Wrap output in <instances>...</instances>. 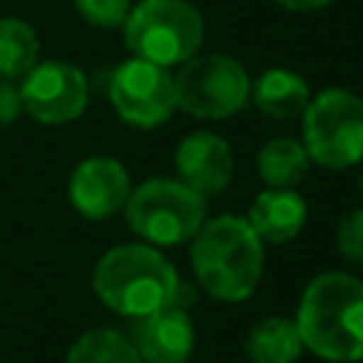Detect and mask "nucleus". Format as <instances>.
I'll list each match as a JSON object with an SVG mask.
<instances>
[{
	"label": "nucleus",
	"instance_id": "nucleus-1",
	"mask_svg": "<svg viewBox=\"0 0 363 363\" xmlns=\"http://www.w3.org/2000/svg\"><path fill=\"white\" fill-rule=\"evenodd\" d=\"M295 326L303 349L320 360H363V278L340 269L315 275L301 295Z\"/></svg>",
	"mask_w": 363,
	"mask_h": 363
},
{
	"label": "nucleus",
	"instance_id": "nucleus-2",
	"mask_svg": "<svg viewBox=\"0 0 363 363\" xmlns=\"http://www.w3.org/2000/svg\"><path fill=\"white\" fill-rule=\"evenodd\" d=\"M190 264L199 286L227 303L247 301L264 275V241L244 216H216L190 238Z\"/></svg>",
	"mask_w": 363,
	"mask_h": 363
},
{
	"label": "nucleus",
	"instance_id": "nucleus-3",
	"mask_svg": "<svg viewBox=\"0 0 363 363\" xmlns=\"http://www.w3.org/2000/svg\"><path fill=\"white\" fill-rule=\"evenodd\" d=\"M182 278L153 244H119L94 269L96 298L116 315L142 318L176 301Z\"/></svg>",
	"mask_w": 363,
	"mask_h": 363
},
{
	"label": "nucleus",
	"instance_id": "nucleus-4",
	"mask_svg": "<svg viewBox=\"0 0 363 363\" xmlns=\"http://www.w3.org/2000/svg\"><path fill=\"white\" fill-rule=\"evenodd\" d=\"M122 26L128 51L162 68L187 62L204 43V17L187 0H142Z\"/></svg>",
	"mask_w": 363,
	"mask_h": 363
},
{
	"label": "nucleus",
	"instance_id": "nucleus-5",
	"mask_svg": "<svg viewBox=\"0 0 363 363\" xmlns=\"http://www.w3.org/2000/svg\"><path fill=\"white\" fill-rule=\"evenodd\" d=\"M207 201L179 179H147L130 187L125 201L128 227L153 247H176L204 224Z\"/></svg>",
	"mask_w": 363,
	"mask_h": 363
},
{
	"label": "nucleus",
	"instance_id": "nucleus-6",
	"mask_svg": "<svg viewBox=\"0 0 363 363\" xmlns=\"http://www.w3.org/2000/svg\"><path fill=\"white\" fill-rule=\"evenodd\" d=\"M303 147L309 162L346 170L363 162V99L346 88H326L303 108Z\"/></svg>",
	"mask_w": 363,
	"mask_h": 363
},
{
	"label": "nucleus",
	"instance_id": "nucleus-7",
	"mask_svg": "<svg viewBox=\"0 0 363 363\" xmlns=\"http://www.w3.org/2000/svg\"><path fill=\"white\" fill-rule=\"evenodd\" d=\"M176 108L196 119H227L250 99V77L244 65L227 54L190 57L173 74Z\"/></svg>",
	"mask_w": 363,
	"mask_h": 363
},
{
	"label": "nucleus",
	"instance_id": "nucleus-8",
	"mask_svg": "<svg viewBox=\"0 0 363 363\" xmlns=\"http://www.w3.org/2000/svg\"><path fill=\"white\" fill-rule=\"evenodd\" d=\"M108 99L122 122L133 128H156L176 111V85L170 68L130 57L108 82Z\"/></svg>",
	"mask_w": 363,
	"mask_h": 363
},
{
	"label": "nucleus",
	"instance_id": "nucleus-9",
	"mask_svg": "<svg viewBox=\"0 0 363 363\" xmlns=\"http://www.w3.org/2000/svg\"><path fill=\"white\" fill-rule=\"evenodd\" d=\"M23 111L43 125H62L77 119L88 105L85 74L62 60L37 62L20 85Z\"/></svg>",
	"mask_w": 363,
	"mask_h": 363
},
{
	"label": "nucleus",
	"instance_id": "nucleus-10",
	"mask_svg": "<svg viewBox=\"0 0 363 363\" xmlns=\"http://www.w3.org/2000/svg\"><path fill=\"white\" fill-rule=\"evenodd\" d=\"M130 196V176L122 162L111 156H91L79 162L68 182V199L85 218H108L125 207Z\"/></svg>",
	"mask_w": 363,
	"mask_h": 363
},
{
	"label": "nucleus",
	"instance_id": "nucleus-11",
	"mask_svg": "<svg viewBox=\"0 0 363 363\" xmlns=\"http://www.w3.org/2000/svg\"><path fill=\"white\" fill-rule=\"evenodd\" d=\"M230 142L213 130H193L176 147V173L199 196H216L233 182Z\"/></svg>",
	"mask_w": 363,
	"mask_h": 363
},
{
	"label": "nucleus",
	"instance_id": "nucleus-12",
	"mask_svg": "<svg viewBox=\"0 0 363 363\" xmlns=\"http://www.w3.org/2000/svg\"><path fill=\"white\" fill-rule=\"evenodd\" d=\"M128 340L147 363H184L196 346V332L187 309L170 303L133 318Z\"/></svg>",
	"mask_w": 363,
	"mask_h": 363
},
{
	"label": "nucleus",
	"instance_id": "nucleus-13",
	"mask_svg": "<svg viewBox=\"0 0 363 363\" xmlns=\"http://www.w3.org/2000/svg\"><path fill=\"white\" fill-rule=\"evenodd\" d=\"M247 221L264 244H286L306 224V201L295 187H267L255 196Z\"/></svg>",
	"mask_w": 363,
	"mask_h": 363
},
{
	"label": "nucleus",
	"instance_id": "nucleus-14",
	"mask_svg": "<svg viewBox=\"0 0 363 363\" xmlns=\"http://www.w3.org/2000/svg\"><path fill=\"white\" fill-rule=\"evenodd\" d=\"M250 96L261 113L272 119H292L303 113L312 94L301 74L289 68H267L255 82H250Z\"/></svg>",
	"mask_w": 363,
	"mask_h": 363
},
{
	"label": "nucleus",
	"instance_id": "nucleus-15",
	"mask_svg": "<svg viewBox=\"0 0 363 363\" xmlns=\"http://www.w3.org/2000/svg\"><path fill=\"white\" fill-rule=\"evenodd\" d=\"M244 354L250 363H295L303 354V340L295 320L281 315L258 320L244 340Z\"/></svg>",
	"mask_w": 363,
	"mask_h": 363
},
{
	"label": "nucleus",
	"instance_id": "nucleus-16",
	"mask_svg": "<svg viewBox=\"0 0 363 363\" xmlns=\"http://www.w3.org/2000/svg\"><path fill=\"white\" fill-rule=\"evenodd\" d=\"M258 176L267 187H295L309 173V153L292 136H275L258 150Z\"/></svg>",
	"mask_w": 363,
	"mask_h": 363
},
{
	"label": "nucleus",
	"instance_id": "nucleus-17",
	"mask_svg": "<svg viewBox=\"0 0 363 363\" xmlns=\"http://www.w3.org/2000/svg\"><path fill=\"white\" fill-rule=\"evenodd\" d=\"M40 43L28 23L3 17L0 20V77H26L37 65Z\"/></svg>",
	"mask_w": 363,
	"mask_h": 363
},
{
	"label": "nucleus",
	"instance_id": "nucleus-18",
	"mask_svg": "<svg viewBox=\"0 0 363 363\" xmlns=\"http://www.w3.org/2000/svg\"><path fill=\"white\" fill-rule=\"evenodd\" d=\"M68 363H145L128 335L116 329H88L68 352Z\"/></svg>",
	"mask_w": 363,
	"mask_h": 363
},
{
	"label": "nucleus",
	"instance_id": "nucleus-19",
	"mask_svg": "<svg viewBox=\"0 0 363 363\" xmlns=\"http://www.w3.org/2000/svg\"><path fill=\"white\" fill-rule=\"evenodd\" d=\"M74 6L82 20H88L91 26H99V28L122 26L130 11V0H74Z\"/></svg>",
	"mask_w": 363,
	"mask_h": 363
},
{
	"label": "nucleus",
	"instance_id": "nucleus-20",
	"mask_svg": "<svg viewBox=\"0 0 363 363\" xmlns=\"http://www.w3.org/2000/svg\"><path fill=\"white\" fill-rule=\"evenodd\" d=\"M337 252L363 267V204L349 210L337 224Z\"/></svg>",
	"mask_w": 363,
	"mask_h": 363
},
{
	"label": "nucleus",
	"instance_id": "nucleus-21",
	"mask_svg": "<svg viewBox=\"0 0 363 363\" xmlns=\"http://www.w3.org/2000/svg\"><path fill=\"white\" fill-rule=\"evenodd\" d=\"M23 111V102H20V88L11 85V79L0 77V128L14 122Z\"/></svg>",
	"mask_w": 363,
	"mask_h": 363
},
{
	"label": "nucleus",
	"instance_id": "nucleus-22",
	"mask_svg": "<svg viewBox=\"0 0 363 363\" xmlns=\"http://www.w3.org/2000/svg\"><path fill=\"white\" fill-rule=\"evenodd\" d=\"M272 3H278V6L286 9V11H320V9H326L332 0H272Z\"/></svg>",
	"mask_w": 363,
	"mask_h": 363
},
{
	"label": "nucleus",
	"instance_id": "nucleus-23",
	"mask_svg": "<svg viewBox=\"0 0 363 363\" xmlns=\"http://www.w3.org/2000/svg\"><path fill=\"white\" fill-rule=\"evenodd\" d=\"M357 193H360V201H363V173H360V179H357Z\"/></svg>",
	"mask_w": 363,
	"mask_h": 363
},
{
	"label": "nucleus",
	"instance_id": "nucleus-24",
	"mask_svg": "<svg viewBox=\"0 0 363 363\" xmlns=\"http://www.w3.org/2000/svg\"><path fill=\"white\" fill-rule=\"evenodd\" d=\"M184 363H187V360H184Z\"/></svg>",
	"mask_w": 363,
	"mask_h": 363
}]
</instances>
